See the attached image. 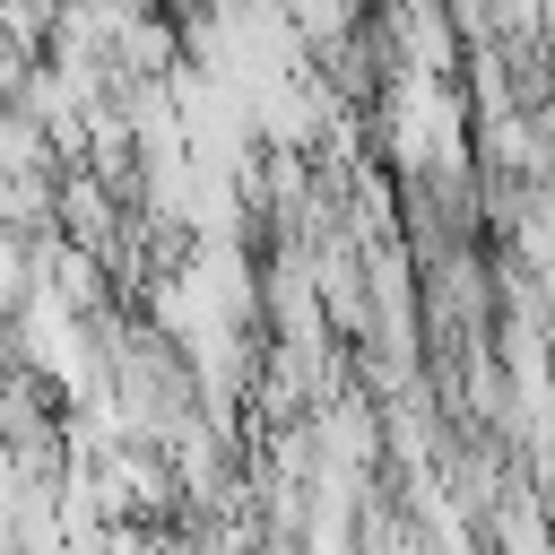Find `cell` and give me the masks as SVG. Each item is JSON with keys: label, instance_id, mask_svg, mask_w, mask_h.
<instances>
[{"label": "cell", "instance_id": "1", "mask_svg": "<svg viewBox=\"0 0 555 555\" xmlns=\"http://www.w3.org/2000/svg\"><path fill=\"white\" fill-rule=\"evenodd\" d=\"M35 286H43V243L26 225H0V321H17Z\"/></svg>", "mask_w": 555, "mask_h": 555}]
</instances>
